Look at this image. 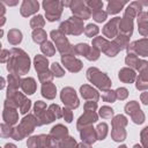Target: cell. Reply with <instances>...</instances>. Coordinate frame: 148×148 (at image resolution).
Here are the masks:
<instances>
[{
  "label": "cell",
  "instance_id": "1",
  "mask_svg": "<svg viewBox=\"0 0 148 148\" xmlns=\"http://www.w3.org/2000/svg\"><path fill=\"white\" fill-rule=\"evenodd\" d=\"M10 59L8 60V71L12 74L23 75L30 68V60L29 57L20 49H13L10 52Z\"/></svg>",
  "mask_w": 148,
  "mask_h": 148
},
{
  "label": "cell",
  "instance_id": "2",
  "mask_svg": "<svg viewBox=\"0 0 148 148\" xmlns=\"http://www.w3.org/2000/svg\"><path fill=\"white\" fill-rule=\"evenodd\" d=\"M87 77H88V80H89L92 84L97 86L99 89L106 90V89H109L110 86H111V81H110V79L108 77V75H105V74L102 73V72H99V71H98L97 68H95V67H91V68H89V69L87 71Z\"/></svg>",
  "mask_w": 148,
  "mask_h": 148
},
{
  "label": "cell",
  "instance_id": "3",
  "mask_svg": "<svg viewBox=\"0 0 148 148\" xmlns=\"http://www.w3.org/2000/svg\"><path fill=\"white\" fill-rule=\"evenodd\" d=\"M51 37L56 42L57 49L60 53H62V56L74 53V47L71 46V44L68 43L65 34H62L60 30H52L51 31Z\"/></svg>",
  "mask_w": 148,
  "mask_h": 148
},
{
  "label": "cell",
  "instance_id": "4",
  "mask_svg": "<svg viewBox=\"0 0 148 148\" xmlns=\"http://www.w3.org/2000/svg\"><path fill=\"white\" fill-rule=\"evenodd\" d=\"M127 124V119L119 114L116 116L112 119V132H111V136L114 141H123L126 138V132L124 130V127Z\"/></svg>",
  "mask_w": 148,
  "mask_h": 148
},
{
  "label": "cell",
  "instance_id": "5",
  "mask_svg": "<svg viewBox=\"0 0 148 148\" xmlns=\"http://www.w3.org/2000/svg\"><path fill=\"white\" fill-rule=\"evenodd\" d=\"M43 7L45 9L47 21L53 22V21L59 20L61 12H62L64 2H61V1H44Z\"/></svg>",
  "mask_w": 148,
  "mask_h": 148
},
{
  "label": "cell",
  "instance_id": "6",
  "mask_svg": "<svg viewBox=\"0 0 148 148\" xmlns=\"http://www.w3.org/2000/svg\"><path fill=\"white\" fill-rule=\"evenodd\" d=\"M59 30L62 34H71V35H80L83 31L82 20L77 17H69V20L62 22L59 27Z\"/></svg>",
  "mask_w": 148,
  "mask_h": 148
},
{
  "label": "cell",
  "instance_id": "7",
  "mask_svg": "<svg viewBox=\"0 0 148 148\" xmlns=\"http://www.w3.org/2000/svg\"><path fill=\"white\" fill-rule=\"evenodd\" d=\"M60 97H61V101L64 102V104L68 109H75V108L79 106V99H77L75 90L73 88H71V87L64 88L61 90Z\"/></svg>",
  "mask_w": 148,
  "mask_h": 148
},
{
  "label": "cell",
  "instance_id": "8",
  "mask_svg": "<svg viewBox=\"0 0 148 148\" xmlns=\"http://www.w3.org/2000/svg\"><path fill=\"white\" fill-rule=\"evenodd\" d=\"M69 6H71L73 14L80 20H88L91 15L87 3L83 1H72Z\"/></svg>",
  "mask_w": 148,
  "mask_h": 148
},
{
  "label": "cell",
  "instance_id": "9",
  "mask_svg": "<svg viewBox=\"0 0 148 148\" xmlns=\"http://www.w3.org/2000/svg\"><path fill=\"white\" fill-rule=\"evenodd\" d=\"M38 125H40L39 120H38L37 118H35L34 116L29 114L28 117H24V118H23L22 123H21L20 126H17V127L20 128V131H21V132L23 133V135L25 136V135L30 134V133L34 131V128H35L36 126H38Z\"/></svg>",
  "mask_w": 148,
  "mask_h": 148
},
{
  "label": "cell",
  "instance_id": "10",
  "mask_svg": "<svg viewBox=\"0 0 148 148\" xmlns=\"http://www.w3.org/2000/svg\"><path fill=\"white\" fill-rule=\"evenodd\" d=\"M138 53L139 56L147 57L148 56V38H142L128 45V53Z\"/></svg>",
  "mask_w": 148,
  "mask_h": 148
},
{
  "label": "cell",
  "instance_id": "11",
  "mask_svg": "<svg viewBox=\"0 0 148 148\" xmlns=\"http://www.w3.org/2000/svg\"><path fill=\"white\" fill-rule=\"evenodd\" d=\"M61 60H62L65 67H66L68 71H71V72H74V73H75V72H79V71L82 68V62H81L79 59L74 58L73 54L62 56V57H61Z\"/></svg>",
  "mask_w": 148,
  "mask_h": 148
},
{
  "label": "cell",
  "instance_id": "12",
  "mask_svg": "<svg viewBox=\"0 0 148 148\" xmlns=\"http://www.w3.org/2000/svg\"><path fill=\"white\" fill-rule=\"evenodd\" d=\"M95 121H97V114L95 113V111H86L77 120V128L81 131L82 128L90 126Z\"/></svg>",
  "mask_w": 148,
  "mask_h": 148
},
{
  "label": "cell",
  "instance_id": "13",
  "mask_svg": "<svg viewBox=\"0 0 148 148\" xmlns=\"http://www.w3.org/2000/svg\"><path fill=\"white\" fill-rule=\"evenodd\" d=\"M119 22H120V17H114L112 18L108 24H105V27L103 28V34L109 37V38H113L117 36L118 31H119Z\"/></svg>",
  "mask_w": 148,
  "mask_h": 148
},
{
  "label": "cell",
  "instance_id": "14",
  "mask_svg": "<svg viewBox=\"0 0 148 148\" xmlns=\"http://www.w3.org/2000/svg\"><path fill=\"white\" fill-rule=\"evenodd\" d=\"M39 3L37 1L32 0H24L21 6V14L23 16H30L31 14H35L38 10Z\"/></svg>",
  "mask_w": 148,
  "mask_h": 148
},
{
  "label": "cell",
  "instance_id": "15",
  "mask_svg": "<svg viewBox=\"0 0 148 148\" xmlns=\"http://www.w3.org/2000/svg\"><path fill=\"white\" fill-rule=\"evenodd\" d=\"M81 138H82V141L90 145V143H94L97 139V134H96V130H94L92 127L88 126V127H84L81 130Z\"/></svg>",
  "mask_w": 148,
  "mask_h": 148
},
{
  "label": "cell",
  "instance_id": "16",
  "mask_svg": "<svg viewBox=\"0 0 148 148\" xmlns=\"http://www.w3.org/2000/svg\"><path fill=\"white\" fill-rule=\"evenodd\" d=\"M80 92H81V95H82L83 98L89 99V101H94V102H96V101L99 98L98 92H97L95 89H92L90 86H88V84L82 86V87L80 88Z\"/></svg>",
  "mask_w": 148,
  "mask_h": 148
},
{
  "label": "cell",
  "instance_id": "17",
  "mask_svg": "<svg viewBox=\"0 0 148 148\" xmlns=\"http://www.w3.org/2000/svg\"><path fill=\"white\" fill-rule=\"evenodd\" d=\"M138 24H139V32L142 36H148V15L145 12H141L138 15Z\"/></svg>",
  "mask_w": 148,
  "mask_h": 148
},
{
  "label": "cell",
  "instance_id": "18",
  "mask_svg": "<svg viewBox=\"0 0 148 148\" xmlns=\"http://www.w3.org/2000/svg\"><path fill=\"white\" fill-rule=\"evenodd\" d=\"M3 119L8 125H13L17 121V113L14 110V108L10 106H5L3 111Z\"/></svg>",
  "mask_w": 148,
  "mask_h": 148
},
{
  "label": "cell",
  "instance_id": "19",
  "mask_svg": "<svg viewBox=\"0 0 148 148\" xmlns=\"http://www.w3.org/2000/svg\"><path fill=\"white\" fill-rule=\"evenodd\" d=\"M50 135L57 141H62V139H65V136L67 135V128L64 127L62 125H57L52 128Z\"/></svg>",
  "mask_w": 148,
  "mask_h": 148
},
{
  "label": "cell",
  "instance_id": "20",
  "mask_svg": "<svg viewBox=\"0 0 148 148\" xmlns=\"http://www.w3.org/2000/svg\"><path fill=\"white\" fill-rule=\"evenodd\" d=\"M21 87L25 94L31 95L36 90V82L32 77H28V79H24L21 81Z\"/></svg>",
  "mask_w": 148,
  "mask_h": 148
},
{
  "label": "cell",
  "instance_id": "21",
  "mask_svg": "<svg viewBox=\"0 0 148 148\" xmlns=\"http://www.w3.org/2000/svg\"><path fill=\"white\" fill-rule=\"evenodd\" d=\"M47 65H49V61L45 57H43L40 54H37L35 57V68H36V71H38V73L47 71Z\"/></svg>",
  "mask_w": 148,
  "mask_h": 148
},
{
  "label": "cell",
  "instance_id": "22",
  "mask_svg": "<svg viewBox=\"0 0 148 148\" xmlns=\"http://www.w3.org/2000/svg\"><path fill=\"white\" fill-rule=\"evenodd\" d=\"M119 79L123 81V82H126V83H131L134 81L135 79V73L134 71L130 69V68H123L120 72H119Z\"/></svg>",
  "mask_w": 148,
  "mask_h": 148
},
{
  "label": "cell",
  "instance_id": "23",
  "mask_svg": "<svg viewBox=\"0 0 148 148\" xmlns=\"http://www.w3.org/2000/svg\"><path fill=\"white\" fill-rule=\"evenodd\" d=\"M42 95L49 99H52L54 98L56 96V87L53 83L51 82H47V83H44L42 86Z\"/></svg>",
  "mask_w": 148,
  "mask_h": 148
},
{
  "label": "cell",
  "instance_id": "24",
  "mask_svg": "<svg viewBox=\"0 0 148 148\" xmlns=\"http://www.w3.org/2000/svg\"><path fill=\"white\" fill-rule=\"evenodd\" d=\"M126 1H110L108 3V14H117L118 12H120V9L126 5Z\"/></svg>",
  "mask_w": 148,
  "mask_h": 148
},
{
  "label": "cell",
  "instance_id": "25",
  "mask_svg": "<svg viewBox=\"0 0 148 148\" xmlns=\"http://www.w3.org/2000/svg\"><path fill=\"white\" fill-rule=\"evenodd\" d=\"M22 40V34L17 29H12L8 32V42L13 45H17Z\"/></svg>",
  "mask_w": 148,
  "mask_h": 148
},
{
  "label": "cell",
  "instance_id": "26",
  "mask_svg": "<svg viewBox=\"0 0 148 148\" xmlns=\"http://www.w3.org/2000/svg\"><path fill=\"white\" fill-rule=\"evenodd\" d=\"M32 39L35 43L43 44L46 42V32L43 29H36L32 32Z\"/></svg>",
  "mask_w": 148,
  "mask_h": 148
},
{
  "label": "cell",
  "instance_id": "27",
  "mask_svg": "<svg viewBox=\"0 0 148 148\" xmlns=\"http://www.w3.org/2000/svg\"><path fill=\"white\" fill-rule=\"evenodd\" d=\"M44 24H45V21H44V18H43L42 15H36V16H34V18H31V21H30V27L34 28V30H36V29H42V27H43Z\"/></svg>",
  "mask_w": 148,
  "mask_h": 148
},
{
  "label": "cell",
  "instance_id": "28",
  "mask_svg": "<svg viewBox=\"0 0 148 148\" xmlns=\"http://www.w3.org/2000/svg\"><path fill=\"white\" fill-rule=\"evenodd\" d=\"M96 134H97L98 140H104V138L108 134V125L105 123L98 124V126L96 127Z\"/></svg>",
  "mask_w": 148,
  "mask_h": 148
},
{
  "label": "cell",
  "instance_id": "29",
  "mask_svg": "<svg viewBox=\"0 0 148 148\" xmlns=\"http://www.w3.org/2000/svg\"><path fill=\"white\" fill-rule=\"evenodd\" d=\"M40 50H42V52H43L44 54L50 56V57L53 56L54 52H56V47L52 45L51 42H45V43H43L42 46H40Z\"/></svg>",
  "mask_w": 148,
  "mask_h": 148
},
{
  "label": "cell",
  "instance_id": "30",
  "mask_svg": "<svg viewBox=\"0 0 148 148\" xmlns=\"http://www.w3.org/2000/svg\"><path fill=\"white\" fill-rule=\"evenodd\" d=\"M8 82H9V88H8L9 90H15L21 84V81L18 79V75H16V74H9Z\"/></svg>",
  "mask_w": 148,
  "mask_h": 148
},
{
  "label": "cell",
  "instance_id": "31",
  "mask_svg": "<svg viewBox=\"0 0 148 148\" xmlns=\"http://www.w3.org/2000/svg\"><path fill=\"white\" fill-rule=\"evenodd\" d=\"M59 148H79V146L73 138H67V139L60 141Z\"/></svg>",
  "mask_w": 148,
  "mask_h": 148
},
{
  "label": "cell",
  "instance_id": "32",
  "mask_svg": "<svg viewBox=\"0 0 148 148\" xmlns=\"http://www.w3.org/2000/svg\"><path fill=\"white\" fill-rule=\"evenodd\" d=\"M89 51H90V47H89L87 44H77V45L74 47V53H76V54H82V56H84V57L88 56Z\"/></svg>",
  "mask_w": 148,
  "mask_h": 148
},
{
  "label": "cell",
  "instance_id": "33",
  "mask_svg": "<svg viewBox=\"0 0 148 148\" xmlns=\"http://www.w3.org/2000/svg\"><path fill=\"white\" fill-rule=\"evenodd\" d=\"M138 110H140V106H139V104L135 101H132V102H130V103H127L125 105V111L130 116H132L133 113H135Z\"/></svg>",
  "mask_w": 148,
  "mask_h": 148
},
{
  "label": "cell",
  "instance_id": "34",
  "mask_svg": "<svg viewBox=\"0 0 148 148\" xmlns=\"http://www.w3.org/2000/svg\"><path fill=\"white\" fill-rule=\"evenodd\" d=\"M98 31H99V29H98V27L95 25V24H88V25L84 28V34H86L88 37H94V36H96V35L98 34Z\"/></svg>",
  "mask_w": 148,
  "mask_h": 148
},
{
  "label": "cell",
  "instance_id": "35",
  "mask_svg": "<svg viewBox=\"0 0 148 148\" xmlns=\"http://www.w3.org/2000/svg\"><path fill=\"white\" fill-rule=\"evenodd\" d=\"M86 3H87V6H88V8L92 10V13H94V12H97V10H101L102 7H103V2H102V1L92 0V1H87Z\"/></svg>",
  "mask_w": 148,
  "mask_h": 148
},
{
  "label": "cell",
  "instance_id": "36",
  "mask_svg": "<svg viewBox=\"0 0 148 148\" xmlns=\"http://www.w3.org/2000/svg\"><path fill=\"white\" fill-rule=\"evenodd\" d=\"M38 77H39V81H40V82L47 83V82H51V80H52V77H53V74H52V72H50V71H45V72L39 73Z\"/></svg>",
  "mask_w": 148,
  "mask_h": 148
},
{
  "label": "cell",
  "instance_id": "37",
  "mask_svg": "<svg viewBox=\"0 0 148 148\" xmlns=\"http://www.w3.org/2000/svg\"><path fill=\"white\" fill-rule=\"evenodd\" d=\"M99 116L104 119H109L113 116V110L109 106H102L101 110H99Z\"/></svg>",
  "mask_w": 148,
  "mask_h": 148
},
{
  "label": "cell",
  "instance_id": "38",
  "mask_svg": "<svg viewBox=\"0 0 148 148\" xmlns=\"http://www.w3.org/2000/svg\"><path fill=\"white\" fill-rule=\"evenodd\" d=\"M106 16H108V13L106 12H103L102 9L92 13V18L96 22H103V21H105L106 20Z\"/></svg>",
  "mask_w": 148,
  "mask_h": 148
},
{
  "label": "cell",
  "instance_id": "39",
  "mask_svg": "<svg viewBox=\"0 0 148 148\" xmlns=\"http://www.w3.org/2000/svg\"><path fill=\"white\" fill-rule=\"evenodd\" d=\"M51 72H52L53 75H56V76H58V77L62 76L64 73H65L64 69L61 68V66H60L58 62H53V64L51 65Z\"/></svg>",
  "mask_w": 148,
  "mask_h": 148
},
{
  "label": "cell",
  "instance_id": "40",
  "mask_svg": "<svg viewBox=\"0 0 148 148\" xmlns=\"http://www.w3.org/2000/svg\"><path fill=\"white\" fill-rule=\"evenodd\" d=\"M132 120L135 123V124H142L145 121V114L141 110H138L135 113H133L132 116Z\"/></svg>",
  "mask_w": 148,
  "mask_h": 148
},
{
  "label": "cell",
  "instance_id": "41",
  "mask_svg": "<svg viewBox=\"0 0 148 148\" xmlns=\"http://www.w3.org/2000/svg\"><path fill=\"white\" fill-rule=\"evenodd\" d=\"M103 99L105 101V102H109V103H112V102H114L116 99H117V96H116V91H110V90H108V91H105L104 94H103Z\"/></svg>",
  "mask_w": 148,
  "mask_h": 148
},
{
  "label": "cell",
  "instance_id": "42",
  "mask_svg": "<svg viewBox=\"0 0 148 148\" xmlns=\"http://www.w3.org/2000/svg\"><path fill=\"white\" fill-rule=\"evenodd\" d=\"M98 57H99V51L92 46V47H90V51H89V53H88V56L86 58L88 60H96Z\"/></svg>",
  "mask_w": 148,
  "mask_h": 148
},
{
  "label": "cell",
  "instance_id": "43",
  "mask_svg": "<svg viewBox=\"0 0 148 148\" xmlns=\"http://www.w3.org/2000/svg\"><path fill=\"white\" fill-rule=\"evenodd\" d=\"M127 95H128V91L126 88H118L116 90V96L118 99H125L127 97Z\"/></svg>",
  "mask_w": 148,
  "mask_h": 148
},
{
  "label": "cell",
  "instance_id": "44",
  "mask_svg": "<svg viewBox=\"0 0 148 148\" xmlns=\"http://www.w3.org/2000/svg\"><path fill=\"white\" fill-rule=\"evenodd\" d=\"M49 110L52 112V114L54 116V118H60L61 117V110H60V108L58 106V105H56V104H52V105H50V108H49Z\"/></svg>",
  "mask_w": 148,
  "mask_h": 148
},
{
  "label": "cell",
  "instance_id": "45",
  "mask_svg": "<svg viewBox=\"0 0 148 148\" xmlns=\"http://www.w3.org/2000/svg\"><path fill=\"white\" fill-rule=\"evenodd\" d=\"M141 142L145 148H148V126L141 132Z\"/></svg>",
  "mask_w": 148,
  "mask_h": 148
},
{
  "label": "cell",
  "instance_id": "46",
  "mask_svg": "<svg viewBox=\"0 0 148 148\" xmlns=\"http://www.w3.org/2000/svg\"><path fill=\"white\" fill-rule=\"evenodd\" d=\"M136 88H138L139 90H145V89H147V88H148V81L139 77L138 81H136Z\"/></svg>",
  "mask_w": 148,
  "mask_h": 148
},
{
  "label": "cell",
  "instance_id": "47",
  "mask_svg": "<svg viewBox=\"0 0 148 148\" xmlns=\"http://www.w3.org/2000/svg\"><path fill=\"white\" fill-rule=\"evenodd\" d=\"M96 108H97V104H96V102H94V101H89V102H87V103L84 104L86 111H95Z\"/></svg>",
  "mask_w": 148,
  "mask_h": 148
},
{
  "label": "cell",
  "instance_id": "48",
  "mask_svg": "<svg viewBox=\"0 0 148 148\" xmlns=\"http://www.w3.org/2000/svg\"><path fill=\"white\" fill-rule=\"evenodd\" d=\"M62 116H64V118H65V120L67 123L72 121V111H71V109H68V108L64 109L62 110Z\"/></svg>",
  "mask_w": 148,
  "mask_h": 148
},
{
  "label": "cell",
  "instance_id": "49",
  "mask_svg": "<svg viewBox=\"0 0 148 148\" xmlns=\"http://www.w3.org/2000/svg\"><path fill=\"white\" fill-rule=\"evenodd\" d=\"M141 102L146 105H148V92H142L141 94Z\"/></svg>",
  "mask_w": 148,
  "mask_h": 148
},
{
  "label": "cell",
  "instance_id": "50",
  "mask_svg": "<svg viewBox=\"0 0 148 148\" xmlns=\"http://www.w3.org/2000/svg\"><path fill=\"white\" fill-rule=\"evenodd\" d=\"M6 54H9V51H7V50H2V58H1V61H2V62L6 61V57L9 58V56H6Z\"/></svg>",
  "mask_w": 148,
  "mask_h": 148
},
{
  "label": "cell",
  "instance_id": "51",
  "mask_svg": "<svg viewBox=\"0 0 148 148\" xmlns=\"http://www.w3.org/2000/svg\"><path fill=\"white\" fill-rule=\"evenodd\" d=\"M79 148H90V145H88V143L83 142V143H81V145L79 146Z\"/></svg>",
  "mask_w": 148,
  "mask_h": 148
},
{
  "label": "cell",
  "instance_id": "52",
  "mask_svg": "<svg viewBox=\"0 0 148 148\" xmlns=\"http://www.w3.org/2000/svg\"><path fill=\"white\" fill-rule=\"evenodd\" d=\"M5 148H16V146H14V145H12V143H7V145L5 146Z\"/></svg>",
  "mask_w": 148,
  "mask_h": 148
},
{
  "label": "cell",
  "instance_id": "53",
  "mask_svg": "<svg viewBox=\"0 0 148 148\" xmlns=\"http://www.w3.org/2000/svg\"><path fill=\"white\" fill-rule=\"evenodd\" d=\"M134 148H141V147H140L139 145H135V146H134Z\"/></svg>",
  "mask_w": 148,
  "mask_h": 148
},
{
  "label": "cell",
  "instance_id": "54",
  "mask_svg": "<svg viewBox=\"0 0 148 148\" xmlns=\"http://www.w3.org/2000/svg\"><path fill=\"white\" fill-rule=\"evenodd\" d=\"M119 148H126V146H120Z\"/></svg>",
  "mask_w": 148,
  "mask_h": 148
},
{
  "label": "cell",
  "instance_id": "55",
  "mask_svg": "<svg viewBox=\"0 0 148 148\" xmlns=\"http://www.w3.org/2000/svg\"><path fill=\"white\" fill-rule=\"evenodd\" d=\"M147 15H148V13H147Z\"/></svg>",
  "mask_w": 148,
  "mask_h": 148
}]
</instances>
